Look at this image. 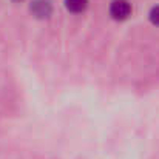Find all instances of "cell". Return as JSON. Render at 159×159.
Masks as SVG:
<instances>
[{"mask_svg":"<svg viewBox=\"0 0 159 159\" xmlns=\"http://www.w3.org/2000/svg\"><path fill=\"white\" fill-rule=\"evenodd\" d=\"M30 9H31V12H33L36 17H39V19H47V17H50L51 12H53V6H51V3H50L48 0H34V2L31 3Z\"/></svg>","mask_w":159,"mask_h":159,"instance_id":"7a4b0ae2","label":"cell"},{"mask_svg":"<svg viewBox=\"0 0 159 159\" xmlns=\"http://www.w3.org/2000/svg\"><path fill=\"white\" fill-rule=\"evenodd\" d=\"M88 5V0H65V6L71 12H82Z\"/></svg>","mask_w":159,"mask_h":159,"instance_id":"3957f363","label":"cell"},{"mask_svg":"<svg viewBox=\"0 0 159 159\" xmlns=\"http://www.w3.org/2000/svg\"><path fill=\"white\" fill-rule=\"evenodd\" d=\"M131 6L127 0H113L110 5V14L116 20H124L130 16Z\"/></svg>","mask_w":159,"mask_h":159,"instance_id":"6da1fadb","label":"cell"},{"mask_svg":"<svg viewBox=\"0 0 159 159\" xmlns=\"http://www.w3.org/2000/svg\"><path fill=\"white\" fill-rule=\"evenodd\" d=\"M150 20H152V23L159 25V6L152 8V11H150Z\"/></svg>","mask_w":159,"mask_h":159,"instance_id":"277c9868","label":"cell"}]
</instances>
